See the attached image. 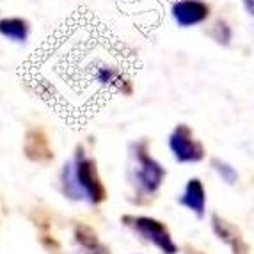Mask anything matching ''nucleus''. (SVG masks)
I'll use <instances>...</instances> for the list:
<instances>
[{
    "mask_svg": "<svg viewBox=\"0 0 254 254\" xmlns=\"http://www.w3.org/2000/svg\"><path fill=\"white\" fill-rule=\"evenodd\" d=\"M210 164H212V169L217 173V176H219L224 183H228V185H235V183L238 182L237 169H235L229 162L222 160V158H212Z\"/></svg>",
    "mask_w": 254,
    "mask_h": 254,
    "instance_id": "9",
    "label": "nucleus"
},
{
    "mask_svg": "<svg viewBox=\"0 0 254 254\" xmlns=\"http://www.w3.org/2000/svg\"><path fill=\"white\" fill-rule=\"evenodd\" d=\"M178 201L180 204L189 208L197 217H204V212H206V192H204L203 182L199 178L189 180L185 185V190L180 195Z\"/></svg>",
    "mask_w": 254,
    "mask_h": 254,
    "instance_id": "7",
    "label": "nucleus"
},
{
    "mask_svg": "<svg viewBox=\"0 0 254 254\" xmlns=\"http://www.w3.org/2000/svg\"><path fill=\"white\" fill-rule=\"evenodd\" d=\"M167 144L178 164H197L204 158V148L194 137V131L189 125L182 123L171 131Z\"/></svg>",
    "mask_w": 254,
    "mask_h": 254,
    "instance_id": "4",
    "label": "nucleus"
},
{
    "mask_svg": "<svg viewBox=\"0 0 254 254\" xmlns=\"http://www.w3.org/2000/svg\"><path fill=\"white\" fill-rule=\"evenodd\" d=\"M131 153V180L135 183L137 190L144 195H153L160 189L165 178V169L160 162L149 155L148 140H139L130 146Z\"/></svg>",
    "mask_w": 254,
    "mask_h": 254,
    "instance_id": "3",
    "label": "nucleus"
},
{
    "mask_svg": "<svg viewBox=\"0 0 254 254\" xmlns=\"http://www.w3.org/2000/svg\"><path fill=\"white\" fill-rule=\"evenodd\" d=\"M123 220L127 222V226L133 228L140 237L146 238L151 244H155L165 254L176 253V244L173 242L167 228L162 224L160 220L151 219V217H130V215L125 217Z\"/></svg>",
    "mask_w": 254,
    "mask_h": 254,
    "instance_id": "5",
    "label": "nucleus"
},
{
    "mask_svg": "<svg viewBox=\"0 0 254 254\" xmlns=\"http://www.w3.org/2000/svg\"><path fill=\"white\" fill-rule=\"evenodd\" d=\"M63 189L71 199H85L91 204L105 199V187L98 176L96 162L87 157L82 148H76L73 160L64 165Z\"/></svg>",
    "mask_w": 254,
    "mask_h": 254,
    "instance_id": "2",
    "label": "nucleus"
},
{
    "mask_svg": "<svg viewBox=\"0 0 254 254\" xmlns=\"http://www.w3.org/2000/svg\"><path fill=\"white\" fill-rule=\"evenodd\" d=\"M82 13L64 21L34 55L21 66V75L43 102L69 123H82L100 98L131 93L127 69L112 54H94L100 43L91 38L94 23H84Z\"/></svg>",
    "mask_w": 254,
    "mask_h": 254,
    "instance_id": "1",
    "label": "nucleus"
},
{
    "mask_svg": "<svg viewBox=\"0 0 254 254\" xmlns=\"http://www.w3.org/2000/svg\"><path fill=\"white\" fill-rule=\"evenodd\" d=\"M242 5L251 18H254V0H242Z\"/></svg>",
    "mask_w": 254,
    "mask_h": 254,
    "instance_id": "11",
    "label": "nucleus"
},
{
    "mask_svg": "<svg viewBox=\"0 0 254 254\" xmlns=\"http://www.w3.org/2000/svg\"><path fill=\"white\" fill-rule=\"evenodd\" d=\"M210 36L213 38V41L222 45V47H229L231 38H233V32H231V29H229V25L224 20H217L213 23L212 30H210Z\"/></svg>",
    "mask_w": 254,
    "mask_h": 254,
    "instance_id": "10",
    "label": "nucleus"
},
{
    "mask_svg": "<svg viewBox=\"0 0 254 254\" xmlns=\"http://www.w3.org/2000/svg\"><path fill=\"white\" fill-rule=\"evenodd\" d=\"M0 34L14 43H25L29 36V25L21 18H2L0 20Z\"/></svg>",
    "mask_w": 254,
    "mask_h": 254,
    "instance_id": "8",
    "label": "nucleus"
},
{
    "mask_svg": "<svg viewBox=\"0 0 254 254\" xmlns=\"http://www.w3.org/2000/svg\"><path fill=\"white\" fill-rule=\"evenodd\" d=\"M171 16L182 29L197 27L208 20L210 5L204 0H178L171 7Z\"/></svg>",
    "mask_w": 254,
    "mask_h": 254,
    "instance_id": "6",
    "label": "nucleus"
}]
</instances>
